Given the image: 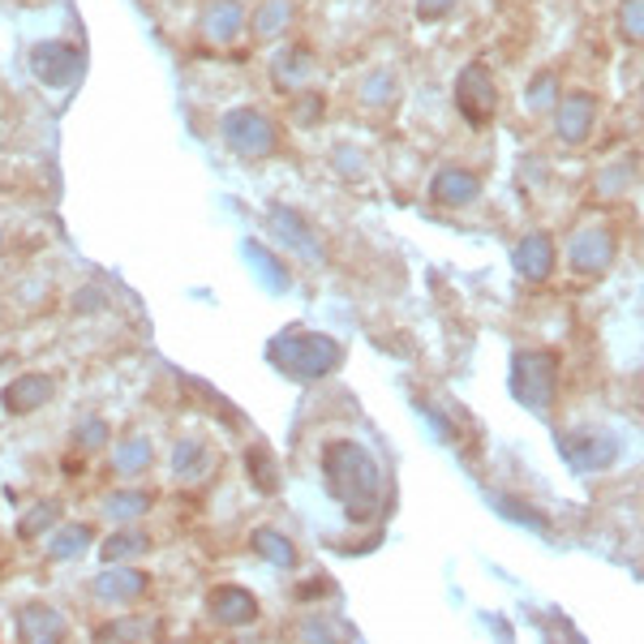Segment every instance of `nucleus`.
Masks as SVG:
<instances>
[{"label":"nucleus","instance_id":"obj_13","mask_svg":"<svg viewBox=\"0 0 644 644\" xmlns=\"http://www.w3.org/2000/svg\"><path fill=\"white\" fill-rule=\"evenodd\" d=\"M17 636L22 641H65V619L52 606H22L17 610Z\"/></svg>","mask_w":644,"mask_h":644},{"label":"nucleus","instance_id":"obj_19","mask_svg":"<svg viewBox=\"0 0 644 644\" xmlns=\"http://www.w3.org/2000/svg\"><path fill=\"white\" fill-rule=\"evenodd\" d=\"M245 258H249V267L258 271V280H262L267 288H275V293L288 288V271H284V262H280L271 249H262L258 241H249V245H245Z\"/></svg>","mask_w":644,"mask_h":644},{"label":"nucleus","instance_id":"obj_23","mask_svg":"<svg viewBox=\"0 0 644 644\" xmlns=\"http://www.w3.org/2000/svg\"><path fill=\"white\" fill-rule=\"evenodd\" d=\"M310 69H314L310 52H306V48H288V52H280V61H275V82L288 91V87H297Z\"/></svg>","mask_w":644,"mask_h":644},{"label":"nucleus","instance_id":"obj_20","mask_svg":"<svg viewBox=\"0 0 644 644\" xmlns=\"http://www.w3.org/2000/svg\"><path fill=\"white\" fill-rule=\"evenodd\" d=\"M254 550H258L267 563H275V567H297L293 541L284 533H275V529H258V533H254Z\"/></svg>","mask_w":644,"mask_h":644},{"label":"nucleus","instance_id":"obj_32","mask_svg":"<svg viewBox=\"0 0 644 644\" xmlns=\"http://www.w3.org/2000/svg\"><path fill=\"white\" fill-rule=\"evenodd\" d=\"M619 17H623V35H628V43H641L644 26V0H623V9H619Z\"/></svg>","mask_w":644,"mask_h":644},{"label":"nucleus","instance_id":"obj_15","mask_svg":"<svg viewBox=\"0 0 644 644\" xmlns=\"http://www.w3.org/2000/svg\"><path fill=\"white\" fill-rule=\"evenodd\" d=\"M550 267H554V245H550V236H545V232H529V236L520 241V249H516V271H520L525 280H545Z\"/></svg>","mask_w":644,"mask_h":644},{"label":"nucleus","instance_id":"obj_25","mask_svg":"<svg viewBox=\"0 0 644 644\" xmlns=\"http://www.w3.org/2000/svg\"><path fill=\"white\" fill-rule=\"evenodd\" d=\"M151 507V499L142 494V490H120V494H112L104 503V512L112 520H133V516H142Z\"/></svg>","mask_w":644,"mask_h":644},{"label":"nucleus","instance_id":"obj_12","mask_svg":"<svg viewBox=\"0 0 644 644\" xmlns=\"http://www.w3.org/2000/svg\"><path fill=\"white\" fill-rule=\"evenodd\" d=\"M52 396H56V383L48 374H22V378H13L4 387V409L9 413H30V409L48 404Z\"/></svg>","mask_w":644,"mask_h":644},{"label":"nucleus","instance_id":"obj_22","mask_svg":"<svg viewBox=\"0 0 644 644\" xmlns=\"http://www.w3.org/2000/svg\"><path fill=\"white\" fill-rule=\"evenodd\" d=\"M112 460H116V473L133 477V473H142V468L151 464V442H146L142 434H138V438H125V442H116Z\"/></svg>","mask_w":644,"mask_h":644},{"label":"nucleus","instance_id":"obj_21","mask_svg":"<svg viewBox=\"0 0 644 644\" xmlns=\"http://www.w3.org/2000/svg\"><path fill=\"white\" fill-rule=\"evenodd\" d=\"M288 22H293V0H262L258 13H254V35L271 39V35H280Z\"/></svg>","mask_w":644,"mask_h":644},{"label":"nucleus","instance_id":"obj_6","mask_svg":"<svg viewBox=\"0 0 644 644\" xmlns=\"http://www.w3.org/2000/svg\"><path fill=\"white\" fill-rule=\"evenodd\" d=\"M558 451L580 473H602V468H610L619 460V442L606 429H571V434L558 438Z\"/></svg>","mask_w":644,"mask_h":644},{"label":"nucleus","instance_id":"obj_26","mask_svg":"<svg viewBox=\"0 0 644 644\" xmlns=\"http://www.w3.org/2000/svg\"><path fill=\"white\" fill-rule=\"evenodd\" d=\"M129 636H138V641L159 636V623L155 619H120V623L100 628V641H129Z\"/></svg>","mask_w":644,"mask_h":644},{"label":"nucleus","instance_id":"obj_18","mask_svg":"<svg viewBox=\"0 0 644 644\" xmlns=\"http://www.w3.org/2000/svg\"><path fill=\"white\" fill-rule=\"evenodd\" d=\"M271 223H275V232H280V236H288V241H293V245H297L306 258H314V262L322 258L319 241L310 236L306 219H301L297 211H288V207H271Z\"/></svg>","mask_w":644,"mask_h":644},{"label":"nucleus","instance_id":"obj_3","mask_svg":"<svg viewBox=\"0 0 644 644\" xmlns=\"http://www.w3.org/2000/svg\"><path fill=\"white\" fill-rule=\"evenodd\" d=\"M554 383H558V361L554 352H520L512 365V391L525 409L545 413L554 400Z\"/></svg>","mask_w":644,"mask_h":644},{"label":"nucleus","instance_id":"obj_33","mask_svg":"<svg viewBox=\"0 0 644 644\" xmlns=\"http://www.w3.org/2000/svg\"><path fill=\"white\" fill-rule=\"evenodd\" d=\"M554 74H537L533 87H529V107H537V112H545V107L554 104Z\"/></svg>","mask_w":644,"mask_h":644},{"label":"nucleus","instance_id":"obj_27","mask_svg":"<svg viewBox=\"0 0 644 644\" xmlns=\"http://www.w3.org/2000/svg\"><path fill=\"white\" fill-rule=\"evenodd\" d=\"M91 545V529L87 525H74V529H61V533L52 537V558H78L82 550Z\"/></svg>","mask_w":644,"mask_h":644},{"label":"nucleus","instance_id":"obj_9","mask_svg":"<svg viewBox=\"0 0 644 644\" xmlns=\"http://www.w3.org/2000/svg\"><path fill=\"white\" fill-rule=\"evenodd\" d=\"M554 116H558V138L567 142V146H580L589 133H593V116H597V104H593V95H584V91H571L563 104H554Z\"/></svg>","mask_w":644,"mask_h":644},{"label":"nucleus","instance_id":"obj_28","mask_svg":"<svg viewBox=\"0 0 644 644\" xmlns=\"http://www.w3.org/2000/svg\"><path fill=\"white\" fill-rule=\"evenodd\" d=\"M146 537L142 533H116L104 541V558L107 563H120V558H133V554H146Z\"/></svg>","mask_w":644,"mask_h":644},{"label":"nucleus","instance_id":"obj_30","mask_svg":"<svg viewBox=\"0 0 644 644\" xmlns=\"http://www.w3.org/2000/svg\"><path fill=\"white\" fill-rule=\"evenodd\" d=\"M56 516H61V503H39L30 516H22L17 537H35L39 529H52V525H56Z\"/></svg>","mask_w":644,"mask_h":644},{"label":"nucleus","instance_id":"obj_11","mask_svg":"<svg viewBox=\"0 0 644 644\" xmlns=\"http://www.w3.org/2000/svg\"><path fill=\"white\" fill-rule=\"evenodd\" d=\"M429 194H434V203H442V207H468V203H477V194H481V177L468 172V168H442V172L429 181Z\"/></svg>","mask_w":644,"mask_h":644},{"label":"nucleus","instance_id":"obj_8","mask_svg":"<svg viewBox=\"0 0 644 644\" xmlns=\"http://www.w3.org/2000/svg\"><path fill=\"white\" fill-rule=\"evenodd\" d=\"M615 249L619 245H615L610 228H580L571 236V245H567V262L576 271H584V275H597V271H606L615 262Z\"/></svg>","mask_w":644,"mask_h":644},{"label":"nucleus","instance_id":"obj_2","mask_svg":"<svg viewBox=\"0 0 644 644\" xmlns=\"http://www.w3.org/2000/svg\"><path fill=\"white\" fill-rule=\"evenodd\" d=\"M267 357L288 374V378H301V383H314L322 374H331L344 357V348L322 335V331H301V326H288L284 335H275L267 344Z\"/></svg>","mask_w":644,"mask_h":644},{"label":"nucleus","instance_id":"obj_35","mask_svg":"<svg viewBox=\"0 0 644 644\" xmlns=\"http://www.w3.org/2000/svg\"><path fill=\"white\" fill-rule=\"evenodd\" d=\"M78 434H82V447H100V442H104V434H107V426L100 422V417H91V422H82V426H78Z\"/></svg>","mask_w":644,"mask_h":644},{"label":"nucleus","instance_id":"obj_1","mask_svg":"<svg viewBox=\"0 0 644 644\" xmlns=\"http://www.w3.org/2000/svg\"><path fill=\"white\" fill-rule=\"evenodd\" d=\"M322 473H326V490L344 503V512L352 520H370L378 512V464L361 442H352V438L326 442Z\"/></svg>","mask_w":644,"mask_h":644},{"label":"nucleus","instance_id":"obj_5","mask_svg":"<svg viewBox=\"0 0 644 644\" xmlns=\"http://www.w3.org/2000/svg\"><path fill=\"white\" fill-rule=\"evenodd\" d=\"M494 100H499V95H494L490 69H486L481 61L464 65L460 78H455V107H460V116H464L473 129H486L490 116H494Z\"/></svg>","mask_w":644,"mask_h":644},{"label":"nucleus","instance_id":"obj_7","mask_svg":"<svg viewBox=\"0 0 644 644\" xmlns=\"http://www.w3.org/2000/svg\"><path fill=\"white\" fill-rule=\"evenodd\" d=\"M78 69H82V56L74 43L48 39V43H35V52H30V74L52 91H65L78 78Z\"/></svg>","mask_w":644,"mask_h":644},{"label":"nucleus","instance_id":"obj_4","mask_svg":"<svg viewBox=\"0 0 644 644\" xmlns=\"http://www.w3.org/2000/svg\"><path fill=\"white\" fill-rule=\"evenodd\" d=\"M223 142L241 155V159H262L275 151V125L254 112V107H232L223 116Z\"/></svg>","mask_w":644,"mask_h":644},{"label":"nucleus","instance_id":"obj_10","mask_svg":"<svg viewBox=\"0 0 644 644\" xmlns=\"http://www.w3.org/2000/svg\"><path fill=\"white\" fill-rule=\"evenodd\" d=\"M211 615L215 623H223V628H245V623L258 619V602L241 584H219L211 593Z\"/></svg>","mask_w":644,"mask_h":644},{"label":"nucleus","instance_id":"obj_24","mask_svg":"<svg viewBox=\"0 0 644 644\" xmlns=\"http://www.w3.org/2000/svg\"><path fill=\"white\" fill-rule=\"evenodd\" d=\"M396 74H387V69H374L365 82H361V100L370 107H383V104H391L396 100Z\"/></svg>","mask_w":644,"mask_h":644},{"label":"nucleus","instance_id":"obj_29","mask_svg":"<svg viewBox=\"0 0 644 644\" xmlns=\"http://www.w3.org/2000/svg\"><path fill=\"white\" fill-rule=\"evenodd\" d=\"M245 468H249V477L258 481V490H275V464H271V455H267L262 447H249V451H245Z\"/></svg>","mask_w":644,"mask_h":644},{"label":"nucleus","instance_id":"obj_14","mask_svg":"<svg viewBox=\"0 0 644 644\" xmlns=\"http://www.w3.org/2000/svg\"><path fill=\"white\" fill-rule=\"evenodd\" d=\"M203 30H207L211 43H232L245 30V9L236 0H215L203 13Z\"/></svg>","mask_w":644,"mask_h":644},{"label":"nucleus","instance_id":"obj_31","mask_svg":"<svg viewBox=\"0 0 644 644\" xmlns=\"http://www.w3.org/2000/svg\"><path fill=\"white\" fill-rule=\"evenodd\" d=\"M494 507H499L503 516H512V520H520V525L537 529V533H550L545 516H537V512H529V507H516V499H507V494H499V499H494Z\"/></svg>","mask_w":644,"mask_h":644},{"label":"nucleus","instance_id":"obj_34","mask_svg":"<svg viewBox=\"0 0 644 644\" xmlns=\"http://www.w3.org/2000/svg\"><path fill=\"white\" fill-rule=\"evenodd\" d=\"M455 9V0H417V17L422 22H438V17H447Z\"/></svg>","mask_w":644,"mask_h":644},{"label":"nucleus","instance_id":"obj_17","mask_svg":"<svg viewBox=\"0 0 644 644\" xmlns=\"http://www.w3.org/2000/svg\"><path fill=\"white\" fill-rule=\"evenodd\" d=\"M146 589V571H100L95 576V597L104 602H133Z\"/></svg>","mask_w":644,"mask_h":644},{"label":"nucleus","instance_id":"obj_16","mask_svg":"<svg viewBox=\"0 0 644 644\" xmlns=\"http://www.w3.org/2000/svg\"><path fill=\"white\" fill-rule=\"evenodd\" d=\"M172 464H177V477H181V481H203V477L211 473L215 455H211V447H207L203 438H181V447H177Z\"/></svg>","mask_w":644,"mask_h":644}]
</instances>
